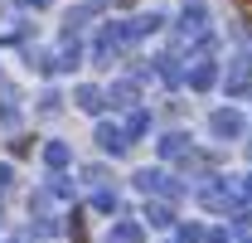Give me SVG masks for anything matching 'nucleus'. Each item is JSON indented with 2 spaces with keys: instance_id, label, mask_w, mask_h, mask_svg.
<instances>
[{
  "instance_id": "nucleus-11",
  "label": "nucleus",
  "mask_w": 252,
  "mask_h": 243,
  "mask_svg": "<svg viewBox=\"0 0 252 243\" xmlns=\"http://www.w3.org/2000/svg\"><path fill=\"white\" fill-rule=\"evenodd\" d=\"M180 243H204V229L199 224H180Z\"/></svg>"
},
{
  "instance_id": "nucleus-17",
  "label": "nucleus",
  "mask_w": 252,
  "mask_h": 243,
  "mask_svg": "<svg viewBox=\"0 0 252 243\" xmlns=\"http://www.w3.org/2000/svg\"><path fill=\"white\" fill-rule=\"evenodd\" d=\"M248 243H252V239H248Z\"/></svg>"
},
{
  "instance_id": "nucleus-4",
  "label": "nucleus",
  "mask_w": 252,
  "mask_h": 243,
  "mask_svg": "<svg viewBox=\"0 0 252 243\" xmlns=\"http://www.w3.org/2000/svg\"><path fill=\"white\" fill-rule=\"evenodd\" d=\"M97 141H102V151L122 156V151H126V141H131V136H126L122 126H97Z\"/></svg>"
},
{
  "instance_id": "nucleus-3",
  "label": "nucleus",
  "mask_w": 252,
  "mask_h": 243,
  "mask_svg": "<svg viewBox=\"0 0 252 243\" xmlns=\"http://www.w3.org/2000/svg\"><path fill=\"white\" fill-rule=\"evenodd\" d=\"M209 131H214V136H238V131H243V117H238L233 107H223V112L209 117Z\"/></svg>"
},
{
  "instance_id": "nucleus-7",
  "label": "nucleus",
  "mask_w": 252,
  "mask_h": 243,
  "mask_svg": "<svg viewBox=\"0 0 252 243\" xmlns=\"http://www.w3.org/2000/svg\"><path fill=\"white\" fill-rule=\"evenodd\" d=\"M107 243H141V224H117L107 234Z\"/></svg>"
},
{
  "instance_id": "nucleus-14",
  "label": "nucleus",
  "mask_w": 252,
  "mask_h": 243,
  "mask_svg": "<svg viewBox=\"0 0 252 243\" xmlns=\"http://www.w3.org/2000/svg\"><path fill=\"white\" fill-rule=\"evenodd\" d=\"M209 243H228V234H223V229H214V234H209Z\"/></svg>"
},
{
  "instance_id": "nucleus-12",
  "label": "nucleus",
  "mask_w": 252,
  "mask_h": 243,
  "mask_svg": "<svg viewBox=\"0 0 252 243\" xmlns=\"http://www.w3.org/2000/svg\"><path fill=\"white\" fill-rule=\"evenodd\" d=\"M44 156H49V165H63V161H68V146H59V141H54Z\"/></svg>"
},
{
  "instance_id": "nucleus-5",
  "label": "nucleus",
  "mask_w": 252,
  "mask_h": 243,
  "mask_svg": "<svg viewBox=\"0 0 252 243\" xmlns=\"http://www.w3.org/2000/svg\"><path fill=\"white\" fill-rule=\"evenodd\" d=\"M160 156H165V161H180V156H189V141L180 131H165V136H160Z\"/></svg>"
},
{
  "instance_id": "nucleus-2",
  "label": "nucleus",
  "mask_w": 252,
  "mask_h": 243,
  "mask_svg": "<svg viewBox=\"0 0 252 243\" xmlns=\"http://www.w3.org/2000/svg\"><path fill=\"white\" fill-rule=\"evenodd\" d=\"M199 204L223 214V209H233V190H228V185H219V180H209L204 190H199Z\"/></svg>"
},
{
  "instance_id": "nucleus-9",
  "label": "nucleus",
  "mask_w": 252,
  "mask_h": 243,
  "mask_svg": "<svg viewBox=\"0 0 252 243\" xmlns=\"http://www.w3.org/2000/svg\"><path fill=\"white\" fill-rule=\"evenodd\" d=\"M112 102L131 107V102H136V83H117V88H112Z\"/></svg>"
},
{
  "instance_id": "nucleus-13",
  "label": "nucleus",
  "mask_w": 252,
  "mask_h": 243,
  "mask_svg": "<svg viewBox=\"0 0 252 243\" xmlns=\"http://www.w3.org/2000/svg\"><path fill=\"white\" fill-rule=\"evenodd\" d=\"M238 10H243V15H248V25H252V0H238Z\"/></svg>"
},
{
  "instance_id": "nucleus-8",
  "label": "nucleus",
  "mask_w": 252,
  "mask_h": 243,
  "mask_svg": "<svg viewBox=\"0 0 252 243\" xmlns=\"http://www.w3.org/2000/svg\"><path fill=\"white\" fill-rule=\"evenodd\" d=\"M146 219H151L156 229H170V224H175V209H170V204H151V209H146Z\"/></svg>"
},
{
  "instance_id": "nucleus-16",
  "label": "nucleus",
  "mask_w": 252,
  "mask_h": 243,
  "mask_svg": "<svg viewBox=\"0 0 252 243\" xmlns=\"http://www.w3.org/2000/svg\"><path fill=\"white\" fill-rule=\"evenodd\" d=\"M248 156H252V141H248Z\"/></svg>"
},
{
  "instance_id": "nucleus-10",
  "label": "nucleus",
  "mask_w": 252,
  "mask_h": 243,
  "mask_svg": "<svg viewBox=\"0 0 252 243\" xmlns=\"http://www.w3.org/2000/svg\"><path fill=\"white\" fill-rule=\"evenodd\" d=\"M141 131H146V112L131 107V117H126V136H141Z\"/></svg>"
},
{
  "instance_id": "nucleus-6",
  "label": "nucleus",
  "mask_w": 252,
  "mask_h": 243,
  "mask_svg": "<svg viewBox=\"0 0 252 243\" xmlns=\"http://www.w3.org/2000/svg\"><path fill=\"white\" fill-rule=\"evenodd\" d=\"M78 107H83V112H102V107H107V97H102L97 88H78Z\"/></svg>"
},
{
  "instance_id": "nucleus-1",
  "label": "nucleus",
  "mask_w": 252,
  "mask_h": 243,
  "mask_svg": "<svg viewBox=\"0 0 252 243\" xmlns=\"http://www.w3.org/2000/svg\"><path fill=\"white\" fill-rule=\"evenodd\" d=\"M136 185H141L146 195H165V200H180V195H185V185L170 180V175H160V170H141V175H136Z\"/></svg>"
},
{
  "instance_id": "nucleus-15",
  "label": "nucleus",
  "mask_w": 252,
  "mask_h": 243,
  "mask_svg": "<svg viewBox=\"0 0 252 243\" xmlns=\"http://www.w3.org/2000/svg\"><path fill=\"white\" fill-rule=\"evenodd\" d=\"M238 190H243V195H248V200H252V175H248V180H243V185H238Z\"/></svg>"
}]
</instances>
